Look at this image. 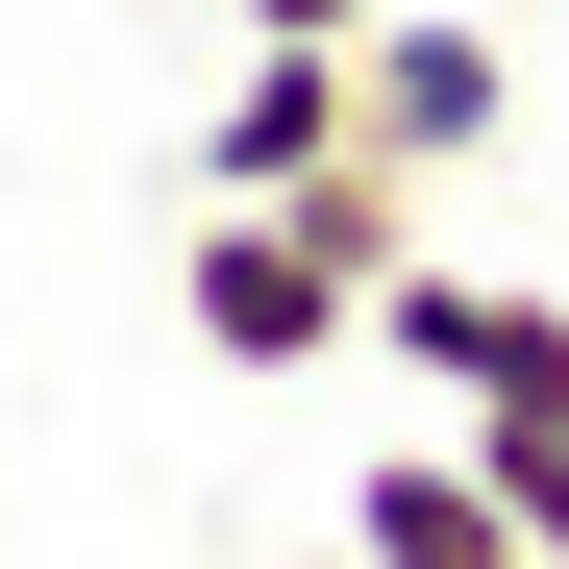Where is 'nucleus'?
I'll list each match as a JSON object with an SVG mask.
<instances>
[{"label":"nucleus","mask_w":569,"mask_h":569,"mask_svg":"<svg viewBox=\"0 0 569 569\" xmlns=\"http://www.w3.org/2000/svg\"><path fill=\"white\" fill-rule=\"evenodd\" d=\"M347 569H545V545L496 520L470 446H371V470H347Z\"/></svg>","instance_id":"obj_4"},{"label":"nucleus","mask_w":569,"mask_h":569,"mask_svg":"<svg viewBox=\"0 0 569 569\" xmlns=\"http://www.w3.org/2000/svg\"><path fill=\"white\" fill-rule=\"evenodd\" d=\"M347 149V50H272L248 26V74L199 100V199H272V173H322Z\"/></svg>","instance_id":"obj_5"},{"label":"nucleus","mask_w":569,"mask_h":569,"mask_svg":"<svg viewBox=\"0 0 569 569\" xmlns=\"http://www.w3.org/2000/svg\"><path fill=\"white\" fill-rule=\"evenodd\" d=\"M470 470H496V520L569 569V397H470Z\"/></svg>","instance_id":"obj_7"},{"label":"nucleus","mask_w":569,"mask_h":569,"mask_svg":"<svg viewBox=\"0 0 569 569\" xmlns=\"http://www.w3.org/2000/svg\"><path fill=\"white\" fill-rule=\"evenodd\" d=\"M496 124H520V74H496V26H470V0H371V50H347V149H397L421 199H446V173L496 149Z\"/></svg>","instance_id":"obj_2"},{"label":"nucleus","mask_w":569,"mask_h":569,"mask_svg":"<svg viewBox=\"0 0 569 569\" xmlns=\"http://www.w3.org/2000/svg\"><path fill=\"white\" fill-rule=\"evenodd\" d=\"M272 223L371 298V272H421V173H397V149H322V173H272Z\"/></svg>","instance_id":"obj_6"},{"label":"nucleus","mask_w":569,"mask_h":569,"mask_svg":"<svg viewBox=\"0 0 569 569\" xmlns=\"http://www.w3.org/2000/svg\"><path fill=\"white\" fill-rule=\"evenodd\" d=\"M371 347H397L421 371V397H569V298H545V272H371Z\"/></svg>","instance_id":"obj_3"},{"label":"nucleus","mask_w":569,"mask_h":569,"mask_svg":"<svg viewBox=\"0 0 569 569\" xmlns=\"http://www.w3.org/2000/svg\"><path fill=\"white\" fill-rule=\"evenodd\" d=\"M173 322H199V371H248V397H272V371H322V347H371V298H347V272L272 223V199H199V248H173Z\"/></svg>","instance_id":"obj_1"},{"label":"nucleus","mask_w":569,"mask_h":569,"mask_svg":"<svg viewBox=\"0 0 569 569\" xmlns=\"http://www.w3.org/2000/svg\"><path fill=\"white\" fill-rule=\"evenodd\" d=\"M248 26H272V50H371V0H248Z\"/></svg>","instance_id":"obj_8"}]
</instances>
